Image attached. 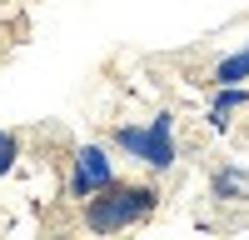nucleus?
<instances>
[{"instance_id": "nucleus-5", "label": "nucleus", "mask_w": 249, "mask_h": 240, "mask_svg": "<svg viewBox=\"0 0 249 240\" xmlns=\"http://www.w3.org/2000/svg\"><path fill=\"white\" fill-rule=\"evenodd\" d=\"M210 80H214V85H244V80H249V45H239L234 55H224L219 65L210 70Z\"/></svg>"}, {"instance_id": "nucleus-4", "label": "nucleus", "mask_w": 249, "mask_h": 240, "mask_svg": "<svg viewBox=\"0 0 249 240\" xmlns=\"http://www.w3.org/2000/svg\"><path fill=\"white\" fill-rule=\"evenodd\" d=\"M249 105V90L244 85H214L210 100V130H230V115H239Z\"/></svg>"}, {"instance_id": "nucleus-7", "label": "nucleus", "mask_w": 249, "mask_h": 240, "mask_svg": "<svg viewBox=\"0 0 249 240\" xmlns=\"http://www.w3.org/2000/svg\"><path fill=\"white\" fill-rule=\"evenodd\" d=\"M20 165V135L15 130H0V180Z\"/></svg>"}, {"instance_id": "nucleus-6", "label": "nucleus", "mask_w": 249, "mask_h": 240, "mask_svg": "<svg viewBox=\"0 0 249 240\" xmlns=\"http://www.w3.org/2000/svg\"><path fill=\"white\" fill-rule=\"evenodd\" d=\"M210 190H214V200H239V195H249V170H239V165L214 170Z\"/></svg>"}, {"instance_id": "nucleus-1", "label": "nucleus", "mask_w": 249, "mask_h": 240, "mask_svg": "<svg viewBox=\"0 0 249 240\" xmlns=\"http://www.w3.org/2000/svg\"><path fill=\"white\" fill-rule=\"evenodd\" d=\"M160 210V190L150 180H115V185L95 190L90 200H80V225L90 235H120L144 225Z\"/></svg>"}, {"instance_id": "nucleus-2", "label": "nucleus", "mask_w": 249, "mask_h": 240, "mask_svg": "<svg viewBox=\"0 0 249 240\" xmlns=\"http://www.w3.org/2000/svg\"><path fill=\"white\" fill-rule=\"evenodd\" d=\"M110 145H115L120 155H130L135 165H144V170L170 175L175 160H179V145H175V115L160 110V115H150V120H124V125H115Z\"/></svg>"}, {"instance_id": "nucleus-3", "label": "nucleus", "mask_w": 249, "mask_h": 240, "mask_svg": "<svg viewBox=\"0 0 249 240\" xmlns=\"http://www.w3.org/2000/svg\"><path fill=\"white\" fill-rule=\"evenodd\" d=\"M120 170H115V150L110 145H100V140H90V145H80L70 155V195L75 200H90L95 190H105L115 185Z\"/></svg>"}]
</instances>
